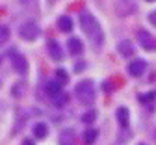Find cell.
I'll use <instances>...</instances> for the list:
<instances>
[{"label":"cell","instance_id":"1","mask_svg":"<svg viewBox=\"0 0 156 145\" xmlns=\"http://www.w3.org/2000/svg\"><path fill=\"white\" fill-rule=\"evenodd\" d=\"M80 26H82V30L86 32L87 39L91 41L93 45L101 47V45L104 43L102 28H101V24L97 23V19H95L91 13H87V11H82V13H80Z\"/></svg>","mask_w":156,"mask_h":145},{"label":"cell","instance_id":"2","mask_svg":"<svg viewBox=\"0 0 156 145\" xmlns=\"http://www.w3.org/2000/svg\"><path fill=\"white\" fill-rule=\"evenodd\" d=\"M76 97H78V100L82 102L84 106H91L93 102H95V99H97V89H95V84L89 80V78H86V80H80L76 84Z\"/></svg>","mask_w":156,"mask_h":145},{"label":"cell","instance_id":"3","mask_svg":"<svg viewBox=\"0 0 156 145\" xmlns=\"http://www.w3.org/2000/svg\"><path fill=\"white\" fill-rule=\"evenodd\" d=\"M19 34H21V37L24 41H35L39 37V34H41V30H39V26L35 23H32V20H28V23H24L21 26V30H19Z\"/></svg>","mask_w":156,"mask_h":145},{"label":"cell","instance_id":"4","mask_svg":"<svg viewBox=\"0 0 156 145\" xmlns=\"http://www.w3.org/2000/svg\"><path fill=\"white\" fill-rule=\"evenodd\" d=\"M115 11H117L119 17H128L130 13L136 11L134 0H117V2H115Z\"/></svg>","mask_w":156,"mask_h":145},{"label":"cell","instance_id":"5","mask_svg":"<svg viewBox=\"0 0 156 145\" xmlns=\"http://www.w3.org/2000/svg\"><path fill=\"white\" fill-rule=\"evenodd\" d=\"M11 65H13V69L19 74H26V71H28V61H26V58L21 56V54H17L15 50H11Z\"/></svg>","mask_w":156,"mask_h":145},{"label":"cell","instance_id":"6","mask_svg":"<svg viewBox=\"0 0 156 145\" xmlns=\"http://www.w3.org/2000/svg\"><path fill=\"white\" fill-rule=\"evenodd\" d=\"M136 37H138V41L143 45L145 50H154L156 49V39L147 30H138V32H136Z\"/></svg>","mask_w":156,"mask_h":145},{"label":"cell","instance_id":"7","mask_svg":"<svg viewBox=\"0 0 156 145\" xmlns=\"http://www.w3.org/2000/svg\"><path fill=\"white\" fill-rule=\"evenodd\" d=\"M145 69H147L145 60H132L128 63V74L130 76H141Z\"/></svg>","mask_w":156,"mask_h":145},{"label":"cell","instance_id":"8","mask_svg":"<svg viewBox=\"0 0 156 145\" xmlns=\"http://www.w3.org/2000/svg\"><path fill=\"white\" fill-rule=\"evenodd\" d=\"M45 91H47V95H48L50 99H56V97H60V95L63 93L62 84H60L58 80H48L47 86H45Z\"/></svg>","mask_w":156,"mask_h":145},{"label":"cell","instance_id":"9","mask_svg":"<svg viewBox=\"0 0 156 145\" xmlns=\"http://www.w3.org/2000/svg\"><path fill=\"white\" fill-rule=\"evenodd\" d=\"M47 49H48V54H50V58H52V60H56V61H60V60L63 58L62 47H60V43H58V41L50 39L48 43H47Z\"/></svg>","mask_w":156,"mask_h":145},{"label":"cell","instance_id":"10","mask_svg":"<svg viewBox=\"0 0 156 145\" xmlns=\"http://www.w3.org/2000/svg\"><path fill=\"white\" fill-rule=\"evenodd\" d=\"M67 47H69V54H73V56H80L84 52V45L78 37H69Z\"/></svg>","mask_w":156,"mask_h":145},{"label":"cell","instance_id":"11","mask_svg":"<svg viewBox=\"0 0 156 145\" xmlns=\"http://www.w3.org/2000/svg\"><path fill=\"white\" fill-rule=\"evenodd\" d=\"M115 115H117V121H119V125H121L123 129H126V127H128V121H130V114H128V108H125V106L117 108Z\"/></svg>","mask_w":156,"mask_h":145},{"label":"cell","instance_id":"12","mask_svg":"<svg viewBox=\"0 0 156 145\" xmlns=\"http://www.w3.org/2000/svg\"><path fill=\"white\" fill-rule=\"evenodd\" d=\"M58 28H60L62 32H65V34L73 32V19L67 17V15H62L60 19H58Z\"/></svg>","mask_w":156,"mask_h":145},{"label":"cell","instance_id":"13","mask_svg":"<svg viewBox=\"0 0 156 145\" xmlns=\"http://www.w3.org/2000/svg\"><path fill=\"white\" fill-rule=\"evenodd\" d=\"M74 143V130L73 129H65L60 134V145H73Z\"/></svg>","mask_w":156,"mask_h":145},{"label":"cell","instance_id":"14","mask_svg":"<svg viewBox=\"0 0 156 145\" xmlns=\"http://www.w3.org/2000/svg\"><path fill=\"white\" fill-rule=\"evenodd\" d=\"M34 136L37 140H45L48 136V129H47L45 123H35V125H34Z\"/></svg>","mask_w":156,"mask_h":145},{"label":"cell","instance_id":"15","mask_svg":"<svg viewBox=\"0 0 156 145\" xmlns=\"http://www.w3.org/2000/svg\"><path fill=\"white\" fill-rule=\"evenodd\" d=\"M97 138H99V130H95V129L86 130L84 132V145H93Z\"/></svg>","mask_w":156,"mask_h":145},{"label":"cell","instance_id":"16","mask_svg":"<svg viewBox=\"0 0 156 145\" xmlns=\"http://www.w3.org/2000/svg\"><path fill=\"white\" fill-rule=\"evenodd\" d=\"M119 52H121L125 58H128V56L134 54V47L128 43V41H121V43H119Z\"/></svg>","mask_w":156,"mask_h":145},{"label":"cell","instance_id":"17","mask_svg":"<svg viewBox=\"0 0 156 145\" xmlns=\"http://www.w3.org/2000/svg\"><path fill=\"white\" fill-rule=\"evenodd\" d=\"M56 80L60 82V84H67V82H69L67 71H65V69H58V71H56Z\"/></svg>","mask_w":156,"mask_h":145},{"label":"cell","instance_id":"18","mask_svg":"<svg viewBox=\"0 0 156 145\" xmlns=\"http://www.w3.org/2000/svg\"><path fill=\"white\" fill-rule=\"evenodd\" d=\"M154 99H156V93H152V91H151V93H145V95H140V97H138V100H140V102H143V104H151V102H152Z\"/></svg>","mask_w":156,"mask_h":145},{"label":"cell","instance_id":"19","mask_svg":"<svg viewBox=\"0 0 156 145\" xmlns=\"http://www.w3.org/2000/svg\"><path fill=\"white\" fill-rule=\"evenodd\" d=\"M95 119H97V112H95V110H89V112H86V114L82 115V121L87 123V125H91Z\"/></svg>","mask_w":156,"mask_h":145},{"label":"cell","instance_id":"20","mask_svg":"<svg viewBox=\"0 0 156 145\" xmlns=\"http://www.w3.org/2000/svg\"><path fill=\"white\" fill-rule=\"evenodd\" d=\"M52 100H54V104H56L58 108H63V106L67 104V100H69V97H67L65 93H62L60 97H56V99H52Z\"/></svg>","mask_w":156,"mask_h":145},{"label":"cell","instance_id":"21","mask_svg":"<svg viewBox=\"0 0 156 145\" xmlns=\"http://www.w3.org/2000/svg\"><path fill=\"white\" fill-rule=\"evenodd\" d=\"M9 39V28L8 26H0V45H4Z\"/></svg>","mask_w":156,"mask_h":145},{"label":"cell","instance_id":"22","mask_svg":"<svg viewBox=\"0 0 156 145\" xmlns=\"http://www.w3.org/2000/svg\"><path fill=\"white\" fill-rule=\"evenodd\" d=\"M149 20H151V24H154V26H156V11H152V13L149 15Z\"/></svg>","mask_w":156,"mask_h":145},{"label":"cell","instance_id":"23","mask_svg":"<svg viewBox=\"0 0 156 145\" xmlns=\"http://www.w3.org/2000/svg\"><path fill=\"white\" fill-rule=\"evenodd\" d=\"M21 145H35V143H34V141H32V140H24V141H23V143H21Z\"/></svg>","mask_w":156,"mask_h":145},{"label":"cell","instance_id":"24","mask_svg":"<svg viewBox=\"0 0 156 145\" xmlns=\"http://www.w3.org/2000/svg\"><path fill=\"white\" fill-rule=\"evenodd\" d=\"M147 2H152V0H147Z\"/></svg>","mask_w":156,"mask_h":145},{"label":"cell","instance_id":"25","mask_svg":"<svg viewBox=\"0 0 156 145\" xmlns=\"http://www.w3.org/2000/svg\"><path fill=\"white\" fill-rule=\"evenodd\" d=\"M140 145H143V143H140Z\"/></svg>","mask_w":156,"mask_h":145}]
</instances>
